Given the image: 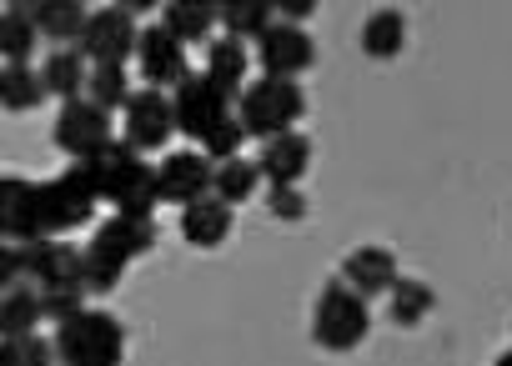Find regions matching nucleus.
Wrapping results in <instances>:
<instances>
[{"mask_svg":"<svg viewBox=\"0 0 512 366\" xmlns=\"http://www.w3.org/2000/svg\"><path fill=\"white\" fill-rule=\"evenodd\" d=\"M216 186V161L206 151H171L161 166H156V191L161 201H176V206H191L201 196H211Z\"/></svg>","mask_w":512,"mask_h":366,"instance_id":"f8f14e48","label":"nucleus"},{"mask_svg":"<svg viewBox=\"0 0 512 366\" xmlns=\"http://www.w3.org/2000/svg\"><path fill=\"white\" fill-rule=\"evenodd\" d=\"M46 321V301L36 286H6L0 291V326H6V336H36V326Z\"/></svg>","mask_w":512,"mask_h":366,"instance_id":"aec40b11","label":"nucleus"},{"mask_svg":"<svg viewBox=\"0 0 512 366\" xmlns=\"http://www.w3.org/2000/svg\"><path fill=\"white\" fill-rule=\"evenodd\" d=\"M81 166L91 171L96 196L111 201L121 216H156V201H161V191H156V166H146L136 146L111 141L96 161H81Z\"/></svg>","mask_w":512,"mask_h":366,"instance_id":"f03ea898","label":"nucleus"},{"mask_svg":"<svg viewBox=\"0 0 512 366\" xmlns=\"http://www.w3.org/2000/svg\"><path fill=\"white\" fill-rule=\"evenodd\" d=\"M387 296H392V321L397 326H422L427 311L437 306V291L427 281H412V276H397V286Z\"/></svg>","mask_w":512,"mask_h":366,"instance_id":"a878e982","label":"nucleus"},{"mask_svg":"<svg viewBox=\"0 0 512 366\" xmlns=\"http://www.w3.org/2000/svg\"><path fill=\"white\" fill-rule=\"evenodd\" d=\"M51 341H56L61 366H121V356H126V326L96 306L61 321Z\"/></svg>","mask_w":512,"mask_h":366,"instance_id":"39448f33","label":"nucleus"},{"mask_svg":"<svg viewBox=\"0 0 512 366\" xmlns=\"http://www.w3.org/2000/svg\"><path fill=\"white\" fill-rule=\"evenodd\" d=\"M51 96V86H46V76L36 71V66H6L0 71V106L6 111H36L41 101Z\"/></svg>","mask_w":512,"mask_h":366,"instance_id":"4be33fe9","label":"nucleus"},{"mask_svg":"<svg viewBox=\"0 0 512 366\" xmlns=\"http://www.w3.org/2000/svg\"><path fill=\"white\" fill-rule=\"evenodd\" d=\"M161 26L181 41V46H211V31L221 26V6H211V0H171V6L161 11Z\"/></svg>","mask_w":512,"mask_h":366,"instance_id":"f3484780","label":"nucleus"},{"mask_svg":"<svg viewBox=\"0 0 512 366\" xmlns=\"http://www.w3.org/2000/svg\"><path fill=\"white\" fill-rule=\"evenodd\" d=\"M31 21H36V31L51 36V41H81L91 11L76 6V0H41V6H31Z\"/></svg>","mask_w":512,"mask_h":366,"instance_id":"412c9836","label":"nucleus"},{"mask_svg":"<svg viewBox=\"0 0 512 366\" xmlns=\"http://www.w3.org/2000/svg\"><path fill=\"white\" fill-rule=\"evenodd\" d=\"M171 136H176V101L156 86H141L126 106V136L121 141L146 156V151H161Z\"/></svg>","mask_w":512,"mask_h":366,"instance_id":"9b49d317","label":"nucleus"},{"mask_svg":"<svg viewBox=\"0 0 512 366\" xmlns=\"http://www.w3.org/2000/svg\"><path fill=\"white\" fill-rule=\"evenodd\" d=\"M372 331V306L362 291H352L342 276H332L317 296V311H312V341L322 351H357Z\"/></svg>","mask_w":512,"mask_h":366,"instance_id":"423d86ee","label":"nucleus"},{"mask_svg":"<svg viewBox=\"0 0 512 366\" xmlns=\"http://www.w3.org/2000/svg\"><path fill=\"white\" fill-rule=\"evenodd\" d=\"M136 46H141V26H136V16L126 6L91 11V21H86V31L76 41V51L91 66H126V56H136Z\"/></svg>","mask_w":512,"mask_h":366,"instance_id":"6e6552de","label":"nucleus"},{"mask_svg":"<svg viewBox=\"0 0 512 366\" xmlns=\"http://www.w3.org/2000/svg\"><path fill=\"white\" fill-rule=\"evenodd\" d=\"M342 281L362 296H382V291L397 286V256L387 246H357L342 261Z\"/></svg>","mask_w":512,"mask_h":366,"instance_id":"2eb2a0df","label":"nucleus"},{"mask_svg":"<svg viewBox=\"0 0 512 366\" xmlns=\"http://www.w3.org/2000/svg\"><path fill=\"white\" fill-rule=\"evenodd\" d=\"M96 181L81 161H71L51 181L6 176L0 186V236L6 241H66V231L96 216Z\"/></svg>","mask_w":512,"mask_h":366,"instance_id":"f257e3e1","label":"nucleus"},{"mask_svg":"<svg viewBox=\"0 0 512 366\" xmlns=\"http://www.w3.org/2000/svg\"><path fill=\"white\" fill-rule=\"evenodd\" d=\"M241 141H246V126H241V121H226V126H221V131H216V136H211L201 151H206V156L221 166V161H236V156H241Z\"/></svg>","mask_w":512,"mask_h":366,"instance_id":"7c9ffc66","label":"nucleus"},{"mask_svg":"<svg viewBox=\"0 0 512 366\" xmlns=\"http://www.w3.org/2000/svg\"><path fill=\"white\" fill-rule=\"evenodd\" d=\"M277 6H267V0H226L221 6V31L236 36V41H262L277 21Z\"/></svg>","mask_w":512,"mask_h":366,"instance_id":"5701e85b","label":"nucleus"},{"mask_svg":"<svg viewBox=\"0 0 512 366\" xmlns=\"http://www.w3.org/2000/svg\"><path fill=\"white\" fill-rule=\"evenodd\" d=\"M131 81H126V66H91V86H86V101H96L101 111H126L131 106Z\"/></svg>","mask_w":512,"mask_h":366,"instance_id":"cd10ccee","label":"nucleus"},{"mask_svg":"<svg viewBox=\"0 0 512 366\" xmlns=\"http://www.w3.org/2000/svg\"><path fill=\"white\" fill-rule=\"evenodd\" d=\"M26 281V241L0 246V286H21Z\"/></svg>","mask_w":512,"mask_h":366,"instance_id":"2f4dec72","label":"nucleus"},{"mask_svg":"<svg viewBox=\"0 0 512 366\" xmlns=\"http://www.w3.org/2000/svg\"><path fill=\"white\" fill-rule=\"evenodd\" d=\"M312 16H317V0H277V21H287V26H302Z\"/></svg>","mask_w":512,"mask_h":366,"instance_id":"473e14b6","label":"nucleus"},{"mask_svg":"<svg viewBox=\"0 0 512 366\" xmlns=\"http://www.w3.org/2000/svg\"><path fill=\"white\" fill-rule=\"evenodd\" d=\"M256 186H262V166L246 161V156H236V161H221V166H216V186H211V196H221L226 206H241Z\"/></svg>","mask_w":512,"mask_h":366,"instance_id":"bb28decb","label":"nucleus"},{"mask_svg":"<svg viewBox=\"0 0 512 366\" xmlns=\"http://www.w3.org/2000/svg\"><path fill=\"white\" fill-rule=\"evenodd\" d=\"M267 211L277 221H302L307 216V191L302 186H272L267 191Z\"/></svg>","mask_w":512,"mask_h":366,"instance_id":"c756f323","label":"nucleus"},{"mask_svg":"<svg viewBox=\"0 0 512 366\" xmlns=\"http://www.w3.org/2000/svg\"><path fill=\"white\" fill-rule=\"evenodd\" d=\"M256 166H262V181H272V186H302V176L312 171V141L302 131H287L262 146Z\"/></svg>","mask_w":512,"mask_h":366,"instance_id":"4468645a","label":"nucleus"},{"mask_svg":"<svg viewBox=\"0 0 512 366\" xmlns=\"http://www.w3.org/2000/svg\"><path fill=\"white\" fill-rule=\"evenodd\" d=\"M156 246V216H111L96 226L91 246H86V291H116V281L126 276V266L136 256H146Z\"/></svg>","mask_w":512,"mask_h":366,"instance_id":"7ed1b4c3","label":"nucleus"},{"mask_svg":"<svg viewBox=\"0 0 512 366\" xmlns=\"http://www.w3.org/2000/svg\"><path fill=\"white\" fill-rule=\"evenodd\" d=\"M181 236H186L191 246H201V251L221 246V241L231 236V206H226L221 196H201V201L181 206Z\"/></svg>","mask_w":512,"mask_h":366,"instance_id":"dca6fc26","label":"nucleus"},{"mask_svg":"<svg viewBox=\"0 0 512 366\" xmlns=\"http://www.w3.org/2000/svg\"><path fill=\"white\" fill-rule=\"evenodd\" d=\"M36 21H31V6H6L0 16V51H6V66H31V51H36Z\"/></svg>","mask_w":512,"mask_h":366,"instance_id":"b1692460","label":"nucleus"},{"mask_svg":"<svg viewBox=\"0 0 512 366\" xmlns=\"http://www.w3.org/2000/svg\"><path fill=\"white\" fill-rule=\"evenodd\" d=\"M402 46H407V21H402L397 11L367 16V26H362V51H367L372 61H392Z\"/></svg>","mask_w":512,"mask_h":366,"instance_id":"393cba45","label":"nucleus"},{"mask_svg":"<svg viewBox=\"0 0 512 366\" xmlns=\"http://www.w3.org/2000/svg\"><path fill=\"white\" fill-rule=\"evenodd\" d=\"M136 61H141V76H146V86H156V91H166V86H181L191 71H186V46L156 21V26H146L141 31V46H136Z\"/></svg>","mask_w":512,"mask_h":366,"instance_id":"ddd939ff","label":"nucleus"},{"mask_svg":"<svg viewBox=\"0 0 512 366\" xmlns=\"http://www.w3.org/2000/svg\"><path fill=\"white\" fill-rule=\"evenodd\" d=\"M497 366H512V346H507V351H502V356H497Z\"/></svg>","mask_w":512,"mask_h":366,"instance_id":"72a5a7b5","label":"nucleus"},{"mask_svg":"<svg viewBox=\"0 0 512 366\" xmlns=\"http://www.w3.org/2000/svg\"><path fill=\"white\" fill-rule=\"evenodd\" d=\"M256 66H262V76H272V81H297L317 66V41L302 26L277 21L262 41H256Z\"/></svg>","mask_w":512,"mask_h":366,"instance_id":"9d476101","label":"nucleus"},{"mask_svg":"<svg viewBox=\"0 0 512 366\" xmlns=\"http://www.w3.org/2000/svg\"><path fill=\"white\" fill-rule=\"evenodd\" d=\"M111 111H101L96 101H61L56 111V146L71 156V161H96L106 146H111Z\"/></svg>","mask_w":512,"mask_h":366,"instance_id":"1a4fd4ad","label":"nucleus"},{"mask_svg":"<svg viewBox=\"0 0 512 366\" xmlns=\"http://www.w3.org/2000/svg\"><path fill=\"white\" fill-rule=\"evenodd\" d=\"M171 101H176V131H186L196 146H206L226 121H236V111H231V96L201 71V76H186L176 91H171Z\"/></svg>","mask_w":512,"mask_h":366,"instance_id":"0eeeda50","label":"nucleus"},{"mask_svg":"<svg viewBox=\"0 0 512 366\" xmlns=\"http://www.w3.org/2000/svg\"><path fill=\"white\" fill-rule=\"evenodd\" d=\"M302 116H307V96H302L297 81L262 76V81H251L241 91V101H236V121L246 126L251 141H262V146L277 141V136H287V131H297Z\"/></svg>","mask_w":512,"mask_h":366,"instance_id":"20e7f679","label":"nucleus"},{"mask_svg":"<svg viewBox=\"0 0 512 366\" xmlns=\"http://www.w3.org/2000/svg\"><path fill=\"white\" fill-rule=\"evenodd\" d=\"M41 76H46L51 96H61V101H81L86 86H91V61H86L76 46H66V51H51V56H46Z\"/></svg>","mask_w":512,"mask_h":366,"instance_id":"6ab92c4d","label":"nucleus"},{"mask_svg":"<svg viewBox=\"0 0 512 366\" xmlns=\"http://www.w3.org/2000/svg\"><path fill=\"white\" fill-rule=\"evenodd\" d=\"M0 366H61V356H56V341H46L36 331V336H6Z\"/></svg>","mask_w":512,"mask_h":366,"instance_id":"c85d7f7f","label":"nucleus"},{"mask_svg":"<svg viewBox=\"0 0 512 366\" xmlns=\"http://www.w3.org/2000/svg\"><path fill=\"white\" fill-rule=\"evenodd\" d=\"M246 66H251V56H246V46H241L236 36H216V41L206 46V76H211L231 101H241V91L251 86V81H246Z\"/></svg>","mask_w":512,"mask_h":366,"instance_id":"a211bd4d","label":"nucleus"}]
</instances>
